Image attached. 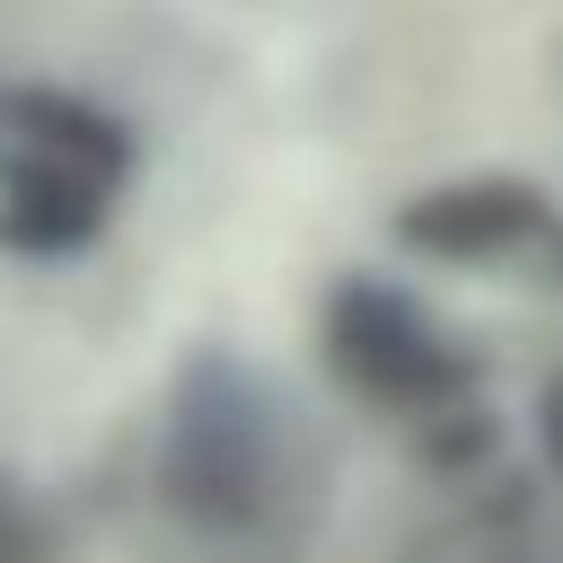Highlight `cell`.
<instances>
[{
    "label": "cell",
    "instance_id": "1",
    "mask_svg": "<svg viewBox=\"0 0 563 563\" xmlns=\"http://www.w3.org/2000/svg\"><path fill=\"white\" fill-rule=\"evenodd\" d=\"M290 466H299V431L264 396V378L229 352H202L176 387L167 449H158L167 510L202 537H255L290 501Z\"/></svg>",
    "mask_w": 563,
    "mask_h": 563
},
{
    "label": "cell",
    "instance_id": "2",
    "mask_svg": "<svg viewBox=\"0 0 563 563\" xmlns=\"http://www.w3.org/2000/svg\"><path fill=\"white\" fill-rule=\"evenodd\" d=\"M317 343H325V369L343 378V396H361L378 413H422L431 422V413L466 405V387H475V361L431 325V308L396 282H369V273L325 290Z\"/></svg>",
    "mask_w": 563,
    "mask_h": 563
},
{
    "label": "cell",
    "instance_id": "3",
    "mask_svg": "<svg viewBox=\"0 0 563 563\" xmlns=\"http://www.w3.org/2000/svg\"><path fill=\"white\" fill-rule=\"evenodd\" d=\"M545 229V202L528 176H457L396 211V246L422 264H510Z\"/></svg>",
    "mask_w": 563,
    "mask_h": 563
},
{
    "label": "cell",
    "instance_id": "4",
    "mask_svg": "<svg viewBox=\"0 0 563 563\" xmlns=\"http://www.w3.org/2000/svg\"><path fill=\"white\" fill-rule=\"evenodd\" d=\"M114 220V185L70 167V158H44V150H18L0 167V246L18 255H79L97 229Z\"/></svg>",
    "mask_w": 563,
    "mask_h": 563
},
{
    "label": "cell",
    "instance_id": "5",
    "mask_svg": "<svg viewBox=\"0 0 563 563\" xmlns=\"http://www.w3.org/2000/svg\"><path fill=\"white\" fill-rule=\"evenodd\" d=\"M0 132H9L18 150L70 158V167H88V176H106V185H123V167H132L123 123H114L106 106H88V97H62V88H18V97H0Z\"/></svg>",
    "mask_w": 563,
    "mask_h": 563
},
{
    "label": "cell",
    "instance_id": "6",
    "mask_svg": "<svg viewBox=\"0 0 563 563\" xmlns=\"http://www.w3.org/2000/svg\"><path fill=\"white\" fill-rule=\"evenodd\" d=\"M0 563H62V528L18 475H0Z\"/></svg>",
    "mask_w": 563,
    "mask_h": 563
},
{
    "label": "cell",
    "instance_id": "7",
    "mask_svg": "<svg viewBox=\"0 0 563 563\" xmlns=\"http://www.w3.org/2000/svg\"><path fill=\"white\" fill-rule=\"evenodd\" d=\"M493 440H501V422H484L475 405H449V413H431V422H422L431 466H475V449H493Z\"/></svg>",
    "mask_w": 563,
    "mask_h": 563
},
{
    "label": "cell",
    "instance_id": "8",
    "mask_svg": "<svg viewBox=\"0 0 563 563\" xmlns=\"http://www.w3.org/2000/svg\"><path fill=\"white\" fill-rule=\"evenodd\" d=\"M545 457H554V466H563V378H554V387H545Z\"/></svg>",
    "mask_w": 563,
    "mask_h": 563
}]
</instances>
